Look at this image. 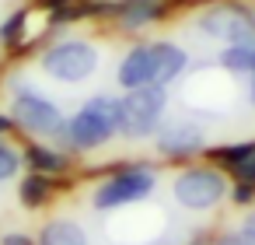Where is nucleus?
Here are the masks:
<instances>
[{"label": "nucleus", "mask_w": 255, "mask_h": 245, "mask_svg": "<svg viewBox=\"0 0 255 245\" xmlns=\"http://www.w3.org/2000/svg\"><path fill=\"white\" fill-rule=\"evenodd\" d=\"M227 193H231V175L210 161L206 165H185L171 179V196L189 214H210L213 207H220L227 200Z\"/></svg>", "instance_id": "nucleus-4"}, {"label": "nucleus", "mask_w": 255, "mask_h": 245, "mask_svg": "<svg viewBox=\"0 0 255 245\" xmlns=\"http://www.w3.org/2000/svg\"><path fill=\"white\" fill-rule=\"evenodd\" d=\"M102 49L91 39H60L39 53V70L56 84H84L98 74Z\"/></svg>", "instance_id": "nucleus-3"}, {"label": "nucleus", "mask_w": 255, "mask_h": 245, "mask_svg": "<svg viewBox=\"0 0 255 245\" xmlns=\"http://www.w3.org/2000/svg\"><path fill=\"white\" fill-rule=\"evenodd\" d=\"M238 231H241V235H248V238L255 242V207H252V210L241 217V228H238Z\"/></svg>", "instance_id": "nucleus-21"}, {"label": "nucleus", "mask_w": 255, "mask_h": 245, "mask_svg": "<svg viewBox=\"0 0 255 245\" xmlns=\"http://www.w3.org/2000/svg\"><path fill=\"white\" fill-rule=\"evenodd\" d=\"M35 245H91L88 228L74 217H49L35 231Z\"/></svg>", "instance_id": "nucleus-13"}, {"label": "nucleus", "mask_w": 255, "mask_h": 245, "mask_svg": "<svg viewBox=\"0 0 255 245\" xmlns=\"http://www.w3.org/2000/svg\"><path fill=\"white\" fill-rule=\"evenodd\" d=\"M206 158H210V165L227 172L231 182H255V140L213 147V151H206Z\"/></svg>", "instance_id": "nucleus-11"}, {"label": "nucleus", "mask_w": 255, "mask_h": 245, "mask_svg": "<svg viewBox=\"0 0 255 245\" xmlns=\"http://www.w3.org/2000/svg\"><path fill=\"white\" fill-rule=\"evenodd\" d=\"M18 126H14V119H11V112H0V137H7V133H14Z\"/></svg>", "instance_id": "nucleus-22"}, {"label": "nucleus", "mask_w": 255, "mask_h": 245, "mask_svg": "<svg viewBox=\"0 0 255 245\" xmlns=\"http://www.w3.org/2000/svg\"><path fill=\"white\" fill-rule=\"evenodd\" d=\"M192 245H196V242H192Z\"/></svg>", "instance_id": "nucleus-24"}, {"label": "nucleus", "mask_w": 255, "mask_h": 245, "mask_svg": "<svg viewBox=\"0 0 255 245\" xmlns=\"http://www.w3.org/2000/svg\"><path fill=\"white\" fill-rule=\"evenodd\" d=\"M53 196H56V182L49 175L28 172L25 179H18V200H21L25 210H42Z\"/></svg>", "instance_id": "nucleus-14"}, {"label": "nucleus", "mask_w": 255, "mask_h": 245, "mask_svg": "<svg viewBox=\"0 0 255 245\" xmlns=\"http://www.w3.org/2000/svg\"><path fill=\"white\" fill-rule=\"evenodd\" d=\"M21 158H25L28 172H39V175H49V179H56V175H67V172H70V154H67V151H60L56 144L49 147V144L28 140V144L21 147Z\"/></svg>", "instance_id": "nucleus-12"}, {"label": "nucleus", "mask_w": 255, "mask_h": 245, "mask_svg": "<svg viewBox=\"0 0 255 245\" xmlns=\"http://www.w3.org/2000/svg\"><path fill=\"white\" fill-rule=\"evenodd\" d=\"M168 14V4L164 0H119V4L109 7V18L116 21L119 32H143L157 21H164Z\"/></svg>", "instance_id": "nucleus-10"}, {"label": "nucleus", "mask_w": 255, "mask_h": 245, "mask_svg": "<svg viewBox=\"0 0 255 245\" xmlns=\"http://www.w3.org/2000/svg\"><path fill=\"white\" fill-rule=\"evenodd\" d=\"M213 245H255L248 235H241V231H227V235H220Z\"/></svg>", "instance_id": "nucleus-20"}, {"label": "nucleus", "mask_w": 255, "mask_h": 245, "mask_svg": "<svg viewBox=\"0 0 255 245\" xmlns=\"http://www.w3.org/2000/svg\"><path fill=\"white\" fill-rule=\"evenodd\" d=\"M245 102L255 109V74H248V84H245Z\"/></svg>", "instance_id": "nucleus-23"}, {"label": "nucleus", "mask_w": 255, "mask_h": 245, "mask_svg": "<svg viewBox=\"0 0 255 245\" xmlns=\"http://www.w3.org/2000/svg\"><path fill=\"white\" fill-rule=\"evenodd\" d=\"M196 28L220 46L255 42V7L252 4H213L196 18Z\"/></svg>", "instance_id": "nucleus-8"}, {"label": "nucleus", "mask_w": 255, "mask_h": 245, "mask_svg": "<svg viewBox=\"0 0 255 245\" xmlns=\"http://www.w3.org/2000/svg\"><path fill=\"white\" fill-rule=\"evenodd\" d=\"M0 245H35V235H25V231H7V235H0Z\"/></svg>", "instance_id": "nucleus-19"}, {"label": "nucleus", "mask_w": 255, "mask_h": 245, "mask_svg": "<svg viewBox=\"0 0 255 245\" xmlns=\"http://www.w3.org/2000/svg\"><path fill=\"white\" fill-rule=\"evenodd\" d=\"M25 25H28V11H14L4 25H0V42H4V46H18L25 39Z\"/></svg>", "instance_id": "nucleus-17"}, {"label": "nucleus", "mask_w": 255, "mask_h": 245, "mask_svg": "<svg viewBox=\"0 0 255 245\" xmlns=\"http://www.w3.org/2000/svg\"><path fill=\"white\" fill-rule=\"evenodd\" d=\"M157 189V168L150 165H123L112 168L95 189H91V207L98 214H112L133 203H143Z\"/></svg>", "instance_id": "nucleus-5"}, {"label": "nucleus", "mask_w": 255, "mask_h": 245, "mask_svg": "<svg viewBox=\"0 0 255 245\" xmlns=\"http://www.w3.org/2000/svg\"><path fill=\"white\" fill-rule=\"evenodd\" d=\"M11 119L18 130H25L35 140H56L60 144V137L67 130L63 109L39 91H14L11 95Z\"/></svg>", "instance_id": "nucleus-7"}, {"label": "nucleus", "mask_w": 255, "mask_h": 245, "mask_svg": "<svg viewBox=\"0 0 255 245\" xmlns=\"http://www.w3.org/2000/svg\"><path fill=\"white\" fill-rule=\"evenodd\" d=\"M217 63L234 74V77H248L255 74V42H241V46H220Z\"/></svg>", "instance_id": "nucleus-15"}, {"label": "nucleus", "mask_w": 255, "mask_h": 245, "mask_svg": "<svg viewBox=\"0 0 255 245\" xmlns=\"http://www.w3.org/2000/svg\"><path fill=\"white\" fill-rule=\"evenodd\" d=\"M227 200L234 207H255V182H231Z\"/></svg>", "instance_id": "nucleus-18"}, {"label": "nucleus", "mask_w": 255, "mask_h": 245, "mask_svg": "<svg viewBox=\"0 0 255 245\" xmlns=\"http://www.w3.org/2000/svg\"><path fill=\"white\" fill-rule=\"evenodd\" d=\"M206 147H210V137H206L203 123H192V119H168L154 133V151L164 161H189V158L203 154Z\"/></svg>", "instance_id": "nucleus-9"}, {"label": "nucleus", "mask_w": 255, "mask_h": 245, "mask_svg": "<svg viewBox=\"0 0 255 245\" xmlns=\"http://www.w3.org/2000/svg\"><path fill=\"white\" fill-rule=\"evenodd\" d=\"M189 70V49L178 46L175 39H154V42H136L126 49V56L116 67V84L123 91L136 88H168Z\"/></svg>", "instance_id": "nucleus-1"}, {"label": "nucleus", "mask_w": 255, "mask_h": 245, "mask_svg": "<svg viewBox=\"0 0 255 245\" xmlns=\"http://www.w3.org/2000/svg\"><path fill=\"white\" fill-rule=\"evenodd\" d=\"M119 137V95H91L74 116H67V130L60 137V151H98Z\"/></svg>", "instance_id": "nucleus-2"}, {"label": "nucleus", "mask_w": 255, "mask_h": 245, "mask_svg": "<svg viewBox=\"0 0 255 245\" xmlns=\"http://www.w3.org/2000/svg\"><path fill=\"white\" fill-rule=\"evenodd\" d=\"M168 112V88H136L119 95V137L126 140H154Z\"/></svg>", "instance_id": "nucleus-6"}, {"label": "nucleus", "mask_w": 255, "mask_h": 245, "mask_svg": "<svg viewBox=\"0 0 255 245\" xmlns=\"http://www.w3.org/2000/svg\"><path fill=\"white\" fill-rule=\"evenodd\" d=\"M21 168H25L21 151H18V147H11L4 137H0V186L11 182V179H18V172H21Z\"/></svg>", "instance_id": "nucleus-16"}]
</instances>
